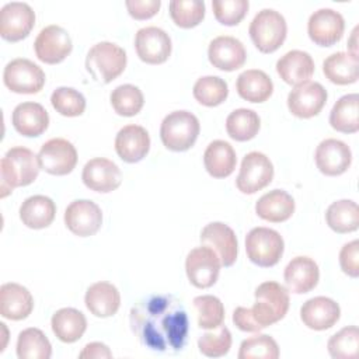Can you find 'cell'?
Here are the masks:
<instances>
[{
	"instance_id": "6da1fadb",
	"label": "cell",
	"mask_w": 359,
	"mask_h": 359,
	"mask_svg": "<svg viewBox=\"0 0 359 359\" xmlns=\"http://www.w3.org/2000/svg\"><path fill=\"white\" fill-rule=\"evenodd\" d=\"M130 328L147 348L180 351L187 341L189 320L181 302L171 294H154L130 309Z\"/></svg>"
},
{
	"instance_id": "7a4b0ae2",
	"label": "cell",
	"mask_w": 359,
	"mask_h": 359,
	"mask_svg": "<svg viewBox=\"0 0 359 359\" xmlns=\"http://www.w3.org/2000/svg\"><path fill=\"white\" fill-rule=\"evenodd\" d=\"M255 303L251 309L237 307L233 311L234 325L244 332H259L282 320L289 310V293L278 282H264L255 292Z\"/></svg>"
},
{
	"instance_id": "3957f363",
	"label": "cell",
	"mask_w": 359,
	"mask_h": 359,
	"mask_svg": "<svg viewBox=\"0 0 359 359\" xmlns=\"http://www.w3.org/2000/svg\"><path fill=\"white\" fill-rule=\"evenodd\" d=\"M39 170L38 156L32 150L22 146L8 149L0 161V196L6 198L14 188L32 184Z\"/></svg>"
},
{
	"instance_id": "277c9868",
	"label": "cell",
	"mask_w": 359,
	"mask_h": 359,
	"mask_svg": "<svg viewBox=\"0 0 359 359\" xmlns=\"http://www.w3.org/2000/svg\"><path fill=\"white\" fill-rule=\"evenodd\" d=\"M126 52L114 42L102 41L93 45L86 56V69L98 83L108 84L126 67Z\"/></svg>"
},
{
	"instance_id": "5b68a950",
	"label": "cell",
	"mask_w": 359,
	"mask_h": 359,
	"mask_svg": "<svg viewBox=\"0 0 359 359\" xmlns=\"http://www.w3.org/2000/svg\"><path fill=\"white\" fill-rule=\"evenodd\" d=\"M199 130V121L192 112L174 111L164 116L160 126V137L168 150L185 151L195 144Z\"/></svg>"
},
{
	"instance_id": "8992f818",
	"label": "cell",
	"mask_w": 359,
	"mask_h": 359,
	"mask_svg": "<svg viewBox=\"0 0 359 359\" xmlns=\"http://www.w3.org/2000/svg\"><path fill=\"white\" fill-rule=\"evenodd\" d=\"M248 34L259 52L272 53L279 49L286 39V20L279 11L264 8L252 18Z\"/></svg>"
},
{
	"instance_id": "52a82bcc",
	"label": "cell",
	"mask_w": 359,
	"mask_h": 359,
	"mask_svg": "<svg viewBox=\"0 0 359 359\" xmlns=\"http://www.w3.org/2000/svg\"><path fill=\"white\" fill-rule=\"evenodd\" d=\"M285 250L282 236L269 227H254L245 236V252L248 259L262 268L276 265Z\"/></svg>"
},
{
	"instance_id": "ba28073f",
	"label": "cell",
	"mask_w": 359,
	"mask_h": 359,
	"mask_svg": "<svg viewBox=\"0 0 359 359\" xmlns=\"http://www.w3.org/2000/svg\"><path fill=\"white\" fill-rule=\"evenodd\" d=\"M45 72L32 60L18 57L8 62L3 72L4 86L17 94H36L45 86Z\"/></svg>"
},
{
	"instance_id": "9c48e42d",
	"label": "cell",
	"mask_w": 359,
	"mask_h": 359,
	"mask_svg": "<svg viewBox=\"0 0 359 359\" xmlns=\"http://www.w3.org/2000/svg\"><path fill=\"white\" fill-rule=\"evenodd\" d=\"M273 178V164L261 151H250L244 156L236 187L243 194H255L268 187Z\"/></svg>"
},
{
	"instance_id": "30bf717a",
	"label": "cell",
	"mask_w": 359,
	"mask_h": 359,
	"mask_svg": "<svg viewBox=\"0 0 359 359\" xmlns=\"http://www.w3.org/2000/svg\"><path fill=\"white\" fill-rule=\"evenodd\" d=\"M220 259L217 254L208 245L191 250L185 259V271L189 282L198 289L213 286L219 278Z\"/></svg>"
},
{
	"instance_id": "8fae6325",
	"label": "cell",
	"mask_w": 359,
	"mask_h": 359,
	"mask_svg": "<svg viewBox=\"0 0 359 359\" xmlns=\"http://www.w3.org/2000/svg\"><path fill=\"white\" fill-rule=\"evenodd\" d=\"M38 161L48 174L67 175L77 164V150L67 139L53 137L41 146Z\"/></svg>"
},
{
	"instance_id": "7c38bea8",
	"label": "cell",
	"mask_w": 359,
	"mask_h": 359,
	"mask_svg": "<svg viewBox=\"0 0 359 359\" xmlns=\"http://www.w3.org/2000/svg\"><path fill=\"white\" fill-rule=\"evenodd\" d=\"M35 25V13L29 4L11 1L0 10V35L8 42L27 38Z\"/></svg>"
},
{
	"instance_id": "4fadbf2b",
	"label": "cell",
	"mask_w": 359,
	"mask_h": 359,
	"mask_svg": "<svg viewBox=\"0 0 359 359\" xmlns=\"http://www.w3.org/2000/svg\"><path fill=\"white\" fill-rule=\"evenodd\" d=\"M36 57L46 65L63 62L72 52L73 43L69 32L60 25H48L42 28L34 42Z\"/></svg>"
},
{
	"instance_id": "5bb4252c",
	"label": "cell",
	"mask_w": 359,
	"mask_h": 359,
	"mask_svg": "<svg viewBox=\"0 0 359 359\" xmlns=\"http://www.w3.org/2000/svg\"><path fill=\"white\" fill-rule=\"evenodd\" d=\"M327 102V90L317 81H304L294 86L287 95L289 111L302 119L320 114Z\"/></svg>"
},
{
	"instance_id": "9a60e30c",
	"label": "cell",
	"mask_w": 359,
	"mask_h": 359,
	"mask_svg": "<svg viewBox=\"0 0 359 359\" xmlns=\"http://www.w3.org/2000/svg\"><path fill=\"white\" fill-rule=\"evenodd\" d=\"M171 38L158 27H144L136 32L135 49L139 59L149 65H161L171 55Z\"/></svg>"
},
{
	"instance_id": "2e32d148",
	"label": "cell",
	"mask_w": 359,
	"mask_h": 359,
	"mask_svg": "<svg viewBox=\"0 0 359 359\" xmlns=\"http://www.w3.org/2000/svg\"><path fill=\"white\" fill-rule=\"evenodd\" d=\"M66 227L79 237L94 236L102 224V212L100 206L88 199L73 201L65 210Z\"/></svg>"
},
{
	"instance_id": "e0dca14e",
	"label": "cell",
	"mask_w": 359,
	"mask_h": 359,
	"mask_svg": "<svg viewBox=\"0 0 359 359\" xmlns=\"http://www.w3.org/2000/svg\"><path fill=\"white\" fill-rule=\"evenodd\" d=\"M345 29V21L341 13L332 8H320L314 11L307 22L310 39L320 46H332L341 41Z\"/></svg>"
},
{
	"instance_id": "ac0fdd59",
	"label": "cell",
	"mask_w": 359,
	"mask_h": 359,
	"mask_svg": "<svg viewBox=\"0 0 359 359\" xmlns=\"http://www.w3.org/2000/svg\"><path fill=\"white\" fill-rule=\"evenodd\" d=\"M84 185L95 192L108 194L115 191L122 182L119 167L108 158L94 157L86 163L81 172Z\"/></svg>"
},
{
	"instance_id": "d6986e66",
	"label": "cell",
	"mask_w": 359,
	"mask_h": 359,
	"mask_svg": "<svg viewBox=\"0 0 359 359\" xmlns=\"http://www.w3.org/2000/svg\"><path fill=\"white\" fill-rule=\"evenodd\" d=\"M202 245L210 247L219 257L222 266H231L237 259L238 243L231 227L222 222H212L201 231Z\"/></svg>"
},
{
	"instance_id": "ffe728a7",
	"label": "cell",
	"mask_w": 359,
	"mask_h": 359,
	"mask_svg": "<svg viewBox=\"0 0 359 359\" xmlns=\"http://www.w3.org/2000/svg\"><path fill=\"white\" fill-rule=\"evenodd\" d=\"M317 168L328 177L344 174L352 163V151L346 143L338 139L320 142L314 154Z\"/></svg>"
},
{
	"instance_id": "44dd1931",
	"label": "cell",
	"mask_w": 359,
	"mask_h": 359,
	"mask_svg": "<svg viewBox=\"0 0 359 359\" xmlns=\"http://www.w3.org/2000/svg\"><path fill=\"white\" fill-rule=\"evenodd\" d=\"M208 57L213 67L224 72H233L244 66L247 52L240 39L230 35H220L210 41Z\"/></svg>"
},
{
	"instance_id": "7402d4cb",
	"label": "cell",
	"mask_w": 359,
	"mask_h": 359,
	"mask_svg": "<svg viewBox=\"0 0 359 359\" xmlns=\"http://www.w3.org/2000/svg\"><path fill=\"white\" fill-rule=\"evenodd\" d=\"M341 309L338 303L325 296H317L303 303L300 309V318L303 324L316 331H324L335 325L339 320Z\"/></svg>"
},
{
	"instance_id": "603a6c76",
	"label": "cell",
	"mask_w": 359,
	"mask_h": 359,
	"mask_svg": "<svg viewBox=\"0 0 359 359\" xmlns=\"http://www.w3.org/2000/svg\"><path fill=\"white\" fill-rule=\"evenodd\" d=\"M150 150L149 132L140 125H126L116 133L115 151L125 163H137Z\"/></svg>"
},
{
	"instance_id": "cb8c5ba5",
	"label": "cell",
	"mask_w": 359,
	"mask_h": 359,
	"mask_svg": "<svg viewBox=\"0 0 359 359\" xmlns=\"http://www.w3.org/2000/svg\"><path fill=\"white\" fill-rule=\"evenodd\" d=\"M320 278L318 265L309 257H294L285 268L283 279L289 292L296 294L313 290Z\"/></svg>"
},
{
	"instance_id": "d4e9b609",
	"label": "cell",
	"mask_w": 359,
	"mask_h": 359,
	"mask_svg": "<svg viewBox=\"0 0 359 359\" xmlns=\"http://www.w3.org/2000/svg\"><path fill=\"white\" fill-rule=\"evenodd\" d=\"M34 309V299L31 292L14 282L3 283L0 287V314L13 321L27 318Z\"/></svg>"
},
{
	"instance_id": "484cf974",
	"label": "cell",
	"mask_w": 359,
	"mask_h": 359,
	"mask_svg": "<svg viewBox=\"0 0 359 359\" xmlns=\"http://www.w3.org/2000/svg\"><path fill=\"white\" fill-rule=\"evenodd\" d=\"M14 129L27 137H36L42 135L49 126L48 111L38 102H21L11 115Z\"/></svg>"
},
{
	"instance_id": "4316f807",
	"label": "cell",
	"mask_w": 359,
	"mask_h": 359,
	"mask_svg": "<svg viewBox=\"0 0 359 359\" xmlns=\"http://www.w3.org/2000/svg\"><path fill=\"white\" fill-rule=\"evenodd\" d=\"M276 72L286 84L297 86L309 81V79L313 76L314 60L310 53L293 49L278 59Z\"/></svg>"
},
{
	"instance_id": "83f0119b",
	"label": "cell",
	"mask_w": 359,
	"mask_h": 359,
	"mask_svg": "<svg viewBox=\"0 0 359 359\" xmlns=\"http://www.w3.org/2000/svg\"><path fill=\"white\" fill-rule=\"evenodd\" d=\"M86 307L95 317H111L121 306V294L115 285L109 282H97L91 285L84 296Z\"/></svg>"
},
{
	"instance_id": "f1b7e54d",
	"label": "cell",
	"mask_w": 359,
	"mask_h": 359,
	"mask_svg": "<svg viewBox=\"0 0 359 359\" xmlns=\"http://www.w3.org/2000/svg\"><path fill=\"white\" fill-rule=\"evenodd\" d=\"M294 212V199L283 189H272L264 194L255 203V213L271 223H280Z\"/></svg>"
},
{
	"instance_id": "f546056e",
	"label": "cell",
	"mask_w": 359,
	"mask_h": 359,
	"mask_svg": "<svg viewBox=\"0 0 359 359\" xmlns=\"http://www.w3.org/2000/svg\"><path fill=\"white\" fill-rule=\"evenodd\" d=\"M203 164L213 178H226L234 171L237 156L229 142L213 140L203 153Z\"/></svg>"
},
{
	"instance_id": "4dcf8cb0",
	"label": "cell",
	"mask_w": 359,
	"mask_h": 359,
	"mask_svg": "<svg viewBox=\"0 0 359 359\" xmlns=\"http://www.w3.org/2000/svg\"><path fill=\"white\" fill-rule=\"evenodd\" d=\"M238 95L248 102H264L273 93L271 77L258 69H248L238 74L236 81Z\"/></svg>"
},
{
	"instance_id": "1f68e13d",
	"label": "cell",
	"mask_w": 359,
	"mask_h": 359,
	"mask_svg": "<svg viewBox=\"0 0 359 359\" xmlns=\"http://www.w3.org/2000/svg\"><path fill=\"white\" fill-rule=\"evenodd\" d=\"M52 331L56 338L65 344L79 341L87 330V320L81 311L73 307L57 310L50 318Z\"/></svg>"
},
{
	"instance_id": "d6a6232c",
	"label": "cell",
	"mask_w": 359,
	"mask_h": 359,
	"mask_svg": "<svg viewBox=\"0 0 359 359\" xmlns=\"http://www.w3.org/2000/svg\"><path fill=\"white\" fill-rule=\"evenodd\" d=\"M55 215L56 205L45 195H32L20 206V219L22 224L35 230L48 227L53 222Z\"/></svg>"
},
{
	"instance_id": "836d02e7",
	"label": "cell",
	"mask_w": 359,
	"mask_h": 359,
	"mask_svg": "<svg viewBox=\"0 0 359 359\" xmlns=\"http://www.w3.org/2000/svg\"><path fill=\"white\" fill-rule=\"evenodd\" d=\"M323 73L331 83L338 86L356 83L359 77L358 57L348 52H335L324 60Z\"/></svg>"
},
{
	"instance_id": "e575fe53",
	"label": "cell",
	"mask_w": 359,
	"mask_h": 359,
	"mask_svg": "<svg viewBox=\"0 0 359 359\" xmlns=\"http://www.w3.org/2000/svg\"><path fill=\"white\" fill-rule=\"evenodd\" d=\"M330 125L342 133L359 130V95L356 93L342 95L330 112Z\"/></svg>"
},
{
	"instance_id": "d590c367",
	"label": "cell",
	"mask_w": 359,
	"mask_h": 359,
	"mask_svg": "<svg viewBox=\"0 0 359 359\" xmlns=\"http://www.w3.org/2000/svg\"><path fill=\"white\" fill-rule=\"evenodd\" d=\"M325 222L331 230L339 234L352 233L359 227V208L351 199L332 202L325 212Z\"/></svg>"
},
{
	"instance_id": "8d00e7d4",
	"label": "cell",
	"mask_w": 359,
	"mask_h": 359,
	"mask_svg": "<svg viewBox=\"0 0 359 359\" xmlns=\"http://www.w3.org/2000/svg\"><path fill=\"white\" fill-rule=\"evenodd\" d=\"M261 126L258 114L248 108H238L229 114L226 119L227 135L237 142H247L257 136Z\"/></svg>"
},
{
	"instance_id": "74e56055",
	"label": "cell",
	"mask_w": 359,
	"mask_h": 359,
	"mask_svg": "<svg viewBox=\"0 0 359 359\" xmlns=\"http://www.w3.org/2000/svg\"><path fill=\"white\" fill-rule=\"evenodd\" d=\"M17 356L20 359H49L52 345L39 328H25L17 338Z\"/></svg>"
},
{
	"instance_id": "f35d334b",
	"label": "cell",
	"mask_w": 359,
	"mask_h": 359,
	"mask_svg": "<svg viewBox=\"0 0 359 359\" xmlns=\"http://www.w3.org/2000/svg\"><path fill=\"white\" fill-rule=\"evenodd\" d=\"M194 98L205 107H217L229 95L227 83L217 76H203L196 80L192 90Z\"/></svg>"
},
{
	"instance_id": "ab89813d",
	"label": "cell",
	"mask_w": 359,
	"mask_h": 359,
	"mask_svg": "<svg viewBox=\"0 0 359 359\" xmlns=\"http://www.w3.org/2000/svg\"><path fill=\"white\" fill-rule=\"evenodd\" d=\"M114 111L121 116H135L144 104L143 93L133 84H121L115 87L109 95Z\"/></svg>"
},
{
	"instance_id": "60d3db41",
	"label": "cell",
	"mask_w": 359,
	"mask_h": 359,
	"mask_svg": "<svg viewBox=\"0 0 359 359\" xmlns=\"http://www.w3.org/2000/svg\"><path fill=\"white\" fill-rule=\"evenodd\" d=\"M198 327L203 330H216L224 320V307L219 297L212 294L196 296L194 300Z\"/></svg>"
},
{
	"instance_id": "b9f144b4",
	"label": "cell",
	"mask_w": 359,
	"mask_h": 359,
	"mask_svg": "<svg viewBox=\"0 0 359 359\" xmlns=\"http://www.w3.org/2000/svg\"><path fill=\"white\" fill-rule=\"evenodd\" d=\"M328 353L334 359H356L359 353V330L349 325L334 334L327 342Z\"/></svg>"
},
{
	"instance_id": "7bdbcfd3",
	"label": "cell",
	"mask_w": 359,
	"mask_h": 359,
	"mask_svg": "<svg viewBox=\"0 0 359 359\" xmlns=\"http://www.w3.org/2000/svg\"><path fill=\"white\" fill-rule=\"evenodd\" d=\"M237 356L238 359H278L279 346L272 337L258 332L241 342Z\"/></svg>"
},
{
	"instance_id": "ee69618b",
	"label": "cell",
	"mask_w": 359,
	"mask_h": 359,
	"mask_svg": "<svg viewBox=\"0 0 359 359\" xmlns=\"http://www.w3.org/2000/svg\"><path fill=\"white\" fill-rule=\"evenodd\" d=\"M168 7L172 21L181 28H194L205 17V3L201 0H171Z\"/></svg>"
},
{
	"instance_id": "f6af8a7d",
	"label": "cell",
	"mask_w": 359,
	"mask_h": 359,
	"mask_svg": "<svg viewBox=\"0 0 359 359\" xmlns=\"http://www.w3.org/2000/svg\"><path fill=\"white\" fill-rule=\"evenodd\" d=\"M50 104L63 116H79L86 109L84 95L72 87H57L53 90Z\"/></svg>"
},
{
	"instance_id": "bcb514c9",
	"label": "cell",
	"mask_w": 359,
	"mask_h": 359,
	"mask_svg": "<svg viewBox=\"0 0 359 359\" xmlns=\"http://www.w3.org/2000/svg\"><path fill=\"white\" fill-rule=\"evenodd\" d=\"M199 352L208 358L224 356L231 348V334L227 327L219 325L216 332H205L198 339Z\"/></svg>"
},
{
	"instance_id": "7dc6e473",
	"label": "cell",
	"mask_w": 359,
	"mask_h": 359,
	"mask_svg": "<svg viewBox=\"0 0 359 359\" xmlns=\"http://www.w3.org/2000/svg\"><path fill=\"white\" fill-rule=\"evenodd\" d=\"M248 0H213L212 8L216 20L223 25H237L248 11Z\"/></svg>"
},
{
	"instance_id": "c3c4849f",
	"label": "cell",
	"mask_w": 359,
	"mask_h": 359,
	"mask_svg": "<svg viewBox=\"0 0 359 359\" xmlns=\"http://www.w3.org/2000/svg\"><path fill=\"white\" fill-rule=\"evenodd\" d=\"M339 265L344 273L351 278L359 276V241L346 243L339 251Z\"/></svg>"
},
{
	"instance_id": "681fc988",
	"label": "cell",
	"mask_w": 359,
	"mask_h": 359,
	"mask_svg": "<svg viewBox=\"0 0 359 359\" xmlns=\"http://www.w3.org/2000/svg\"><path fill=\"white\" fill-rule=\"evenodd\" d=\"M125 6L132 18L147 20L158 13L161 1L160 0H126Z\"/></svg>"
},
{
	"instance_id": "f907efd6",
	"label": "cell",
	"mask_w": 359,
	"mask_h": 359,
	"mask_svg": "<svg viewBox=\"0 0 359 359\" xmlns=\"http://www.w3.org/2000/svg\"><path fill=\"white\" fill-rule=\"evenodd\" d=\"M79 358H88V359H102V358H112V352L109 348L102 342H90L87 344L83 351L79 353Z\"/></svg>"
},
{
	"instance_id": "816d5d0a",
	"label": "cell",
	"mask_w": 359,
	"mask_h": 359,
	"mask_svg": "<svg viewBox=\"0 0 359 359\" xmlns=\"http://www.w3.org/2000/svg\"><path fill=\"white\" fill-rule=\"evenodd\" d=\"M358 29H359V27H355L353 28V31H352V34H351V38H349V41H348V53H351L352 56H356L358 57V41H356V38H358Z\"/></svg>"
}]
</instances>
